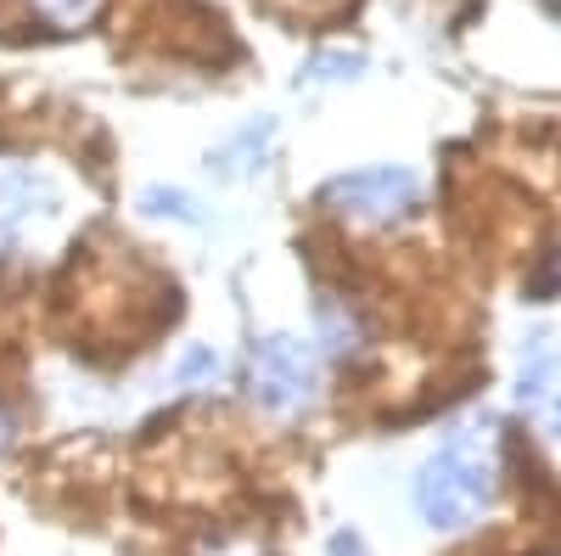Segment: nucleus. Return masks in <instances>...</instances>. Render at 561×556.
Instances as JSON below:
<instances>
[{
    "label": "nucleus",
    "instance_id": "obj_1",
    "mask_svg": "<svg viewBox=\"0 0 561 556\" xmlns=\"http://www.w3.org/2000/svg\"><path fill=\"white\" fill-rule=\"evenodd\" d=\"M494 500V450L489 428H460L427 467L415 473V512L427 529H472Z\"/></svg>",
    "mask_w": 561,
    "mask_h": 556
},
{
    "label": "nucleus",
    "instance_id": "obj_2",
    "mask_svg": "<svg viewBox=\"0 0 561 556\" xmlns=\"http://www.w3.org/2000/svg\"><path fill=\"white\" fill-rule=\"evenodd\" d=\"M320 383V354L304 338L275 332L253 349V405H264L270 416H293L314 399Z\"/></svg>",
    "mask_w": 561,
    "mask_h": 556
},
{
    "label": "nucleus",
    "instance_id": "obj_3",
    "mask_svg": "<svg viewBox=\"0 0 561 556\" xmlns=\"http://www.w3.org/2000/svg\"><path fill=\"white\" fill-rule=\"evenodd\" d=\"M415 197H421V180L410 169H393V163L337 174V180H325V192H320L325 208L343 214V219H359V225H393L415 208Z\"/></svg>",
    "mask_w": 561,
    "mask_h": 556
},
{
    "label": "nucleus",
    "instance_id": "obj_4",
    "mask_svg": "<svg viewBox=\"0 0 561 556\" xmlns=\"http://www.w3.org/2000/svg\"><path fill=\"white\" fill-rule=\"evenodd\" d=\"M517 399H523V410L534 416L545 433L561 439V354H556V343H550L545 332H534V338L523 343V360H517Z\"/></svg>",
    "mask_w": 561,
    "mask_h": 556
},
{
    "label": "nucleus",
    "instance_id": "obj_5",
    "mask_svg": "<svg viewBox=\"0 0 561 556\" xmlns=\"http://www.w3.org/2000/svg\"><path fill=\"white\" fill-rule=\"evenodd\" d=\"M45 208H57V185L28 163H0V230H12Z\"/></svg>",
    "mask_w": 561,
    "mask_h": 556
},
{
    "label": "nucleus",
    "instance_id": "obj_6",
    "mask_svg": "<svg viewBox=\"0 0 561 556\" xmlns=\"http://www.w3.org/2000/svg\"><path fill=\"white\" fill-rule=\"evenodd\" d=\"M28 7H34L39 23H51L57 34H79V29H90L102 18L107 0H28Z\"/></svg>",
    "mask_w": 561,
    "mask_h": 556
},
{
    "label": "nucleus",
    "instance_id": "obj_7",
    "mask_svg": "<svg viewBox=\"0 0 561 556\" xmlns=\"http://www.w3.org/2000/svg\"><path fill=\"white\" fill-rule=\"evenodd\" d=\"M359 68H365L359 52H348V45H332V52H314V57H309L304 84H343V79H354Z\"/></svg>",
    "mask_w": 561,
    "mask_h": 556
},
{
    "label": "nucleus",
    "instance_id": "obj_8",
    "mask_svg": "<svg viewBox=\"0 0 561 556\" xmlns=\"http://www.w3.org/2000/svg\"><path fill=\"white\" fill-rule=\"evenodd\" d=\"M320 343L325 354H359V327H354V315H343L332 298H320Z\"/></svg>",
    "mask_w": 561,
    "mask_h": 556
},
{
    "label": "nucleus",
    "instance_id": "obj_9",
    "mask_svg": "<svg viewBox=\"0 0 561 556\" xmlns=\"http://www.w3.org/2000/svg\"><path fill=\"white\" fill-rule=\"evenodd\" d=\"M180 388H197V383H219L225 377V360L214 354V349H185V360H180Z\"/></svg>",
    "mask_w": 561,
    "mask_h": 556
},
{
    "label": "nucleus",
    "instance_id": "obj_10",
    "mask_svg": "<svg viewBox=\"0 0 561 556\" xmlns=\"http://www.w3.org/2000/svg\"><path fill=\"white\" fill-rule=\"evenodd\" d=\"M140 208H147V214H174V219H185V225L203 219L192 197H185V192H163V185H147V192H140Z\"/></svg>",
    "mask_w": 561,
    "mask_h": 556
},
{
    "label": "nucleus",
    "instance_id": "obj_11",
    "mask_svg": "<svg viewBox=\"0 0 561 556\" xmlns=\"http://www.w3.org/2000/svg\"><path fill=\"white\" fill-rule=\"evenodd\" d=\"M12 433H18V422H12V410H0V455L12 450Z\"/></svg>",
    "mask_w": 561,
    "mask_h": 556
}]
</instances>
